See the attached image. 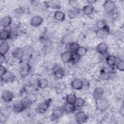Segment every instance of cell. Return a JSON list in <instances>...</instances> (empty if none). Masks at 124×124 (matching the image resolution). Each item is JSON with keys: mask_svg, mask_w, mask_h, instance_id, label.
Here are the masks:
<instances>
[{"mask_svg": "<svg viewBox=\"0 0 124 124\" xmlns=\"http://www.w3.org/2000/svg\"><path fill=\"white\" fill-rule=\"evenodd\" d=\"M96 1V0H87L88 4H91V5H92V4H93L94 3H95Z\"/></svg>", "mask_w": 124, "mask_h": 124, "instance_id": "ab89813d", "label": "cell"}, {"mask_svg": "<svg viewBox=\"0 0 124 124\" xmlns=\"http://www.w3.org/2000/svg\"><path fill=\"white\" fill-rule=\"evenodd\" d=\"M106 25H107V24H106V22L103 20H101L98 21L96 24L97 29L102 28Z\"/></svg>", "mask_w": 124, "mask_h": 124, "instance_id": "8d00e7d4", "label": "cell"}, {"mask_svg": "<svg viewBox=\"0 0 124 124\" xmlns=\"http://www.w3.org/2000/svg\"><path fill=\"white\" fill-rule=\"evenodd\" d=\"M105 61L109 67L112 68L115 66L117 62V59L115 56L109 55L106 56Z\"/></svg>", "mask_w": 124, "mask_h": 124, "instance_id": "8fae6325", "label": "cell"}, {"mask_svg": "<svg viewBox=\"0 0 124 124\" xmlns=\"http://www.w3.org/2000/svg\"><path fill=\"white\" fill-rule=\"evenodd\" d=\"M10 48L9 45L5 42H1L0 45V54L1 57H4L7 53Z\"/></svg>", "mask_w": 124, "mask_h": 124, "instance_id": "7402d4cb", "label": "cell"}, {"mask_svg": "<svg viewBox=\"0 0 124 124\" xmlns=\"http://www.w3.org/2000/svg\"><path fill=\"white\" fill-rule=\"evenodd\" d=\"M80 58L78 55H77L75 53H72V57H71V59L70 62L73 63V64L77 63L79 61Z\"/></svg>", "mask_w": 124, "mask_h": 124, "instance_id": "d590c367", "label": "cell"}, {"mask_svg": "<svg viewBox=\"0 0 124 124\" xmlns=\"http://www.w3.org/2000/svg\"><path fill=\"white\" fill-rule=\"evenodd\" d=\"M97 52L101 55H105L108 50V46L105 42H101L97 45L96 47Z\"/></svg>", "mask_w": 124, "mask_h": 124, "instance_id": "4fadbf2b", "label": "cell"}, {"mask_svg": "<svg viewBox=\"0 0 124 124\" xmlns=\"http://www.w3.org/2000/svg\"><path fill=\"white\" fill-rule=\"evenodd\" d=\"M111 75V71L108 68H102L100 72V77L103 80H107L109 78Z\"/></svg>", "mask_w": 124, "mask_h": 124, "instance_id": "9a60e30c", "label": "cell"}, {"mask_svg": "<svg viewBox=\"0 0 124 124\" xmlns=\"http://www.w3.org/2000/svg\"><path fill=\"white\" fill-rule=\"evenodd\" d=\"M77 98V97L76 94L74 93H70V94H67L65 97L66 102L74 104Z\"/></svg>", "mask_w": 124, "mask_h": 124, "instance_id": "4dcf8cb0", "label": "cell"}, {"mask_svg": "<svg viewBox=\"0 0 124 124\" xmlns=\"http://www.w3.org/2000/svg\"><path fill=\"white\" fill-rule=\"evenodd\" d=\"M71 86L75 90H80L83 87V81L79 78H75L72 81Z\"/></svg>", "mask_w": 124, "mask_h": 124, "instance_id": "7c38bea8", "label": "cell"}, {"mask_svg": "<svg viewBox=\"0 0 124 124\" xmlns=\"http://www.w3.org/2000/svg\"><path fill=\"white\" fill-rule=\"evenodd\" d=\"M64 112L62 108L61 107H56L54 108L52 113L51 115V119L52 120L58 119Z\"/></svg>", "mask_w": 124, "mask_h": 124, "instance_id": "2e32d148", "label": "cell"}, {"mask_svg": "<svg viewBox=\"0 0 124 124\" xmlns=\"http://www.w3.org/2000/svg\"><path fill=\"white\" fill-rule=\"evenodd\" d=\"M31 67L29 63H26L23 65L20 69L19 73L21 77L24 78L27 76L30 73Z\"/></svg>", "mask_w": 124, "mask_h": 124, "instance_id": "e0dca14e", "label": "cell"}, {"mask_svg": "<svg viewBox=\"0 0 124 124\" xmlns=\"http://www.w3.org/2000/svg\"><path fill=\"white\" fill-rule=\"evenodd\" d=\"M7 71V69L4 66L1 65L0 66V77L3 76Z\"/></svg>", "mask_w": 124, "mask_h": 124, "instance_id": "74e56055", "label": "cell"}, {"mask_svg": "<svg viewBox=\"0 0 124 124\" xmlns=\"http://www.w3.org/2000/svg\"><path fill=\"white\" fill-rule=\"evenodd\" d=\"M11 37V31L4 29H3L0 32V39L1 41H5L9 38H10Z\"/></svg>", "mask_w": 124, "mask_h": 124, "instance_id": "cb8c5ba5", "label": "cell"}, {"mask_svg": "<svg viewBox=\"0 0 124 124\" xmlns=\"http://www.w3.org/2000/svg\"><path fill=\"white\" fill-rule=\"evenodd\" d=\"M53 74L56 79H60L63 78L64 76V71L61 66L56 65L53 67Z\"/></svg>", "mask_w": 124, "mask_h": 124, "instance_id": "8992f818", "label": "cell"}, {"mask_svg": "<svg viewBox=\"0 0 124 124\" xmlns=\"http://www.w3.org/2000/svg\"><path fill=\"white\" fill-rule=\"evenodd\" d=\"M14 13L15 17L17 18H19L24 15V11L22 8L18 7L14 10Z\"/></svg>", "mask_w": 124, "mask_h": 124, "instance_id": "836d02e7", "label": "cell"}, {"mask_svg": "<svg viewBox=\"0 0 124 124\" xmlns=\"http://www.w3.org/2000/svg\"><path fill=\"white\" fill-rule=\"evenodd\" d=\"M14 98V95L12 92L10 91H5L1 94V98L5 103H10L13 101Z\"/></svg>", "mask_w": 124, "mask_h": 124, "instance_id": "ba28073f", "label": "cell"}, {"mask_svg": "<svg viewBox=\"0 0 124 124\" xmlns=\"http://www.w3.org/2000/svg\"><path fill=\"white\" fill-rule=\"evenodd\" d=\"M96 108L97 110L101 112L106 111L109 106V103L108 99L104 98H101L95 100Z\"/></svg>", "mask_w": 124, "mask_h": 124, "instance_id": "6da1fadb", "label": "cell"}, {"mask_svg": "<svg viewBox=\"0 0 124 124\" xmlns=\"http://www.w3.org/2000/svg\"><path fill=\"white\" fill-rule=\"evenodd\" d=\"M54 18L56 20L61 22L65 19V15L63 12L57 10L54 14Z\"/></svg>", "mask_w": 124, "mask_h": 124, "instance_id": "83f0119b", "label": "cell"}, {"mask_svg": "<svg viewBox=\"0 0 124 124\" xmlns=\"http://www.w3.org/2000/svg\"><path fill=\"white\" fill-rule=\"evenodd\" d=\"M0 78L1 81L6 83L12 82L16 79V76L14 74L10 71H7L3 76Z\"/></svg>", "mask_w": 124, "mask_h": 124, "instance_id": "52a82bcc", "label": "cell"}, {"mask_svg": "<svg viewBox=\"0 0 124 124\" xmlns=\"http://www.w3.org/2000/svg\"><path fill=\"white\" fill-rule=\"evenodd\" d=\"M87 52V49L86 47H85L84 46H80L78 47L76 51L75 52V53L78 55L79 57H83L85 56Z\"/></svg>", "mask_w": 124, "mask_h": 124, "instance_id": "f1b7e54d", "label": "cell"}, {"mask_svg": "<svg viewBox=\"0 0 124 124\" xmlns=\"http://www.w3.org/2000/svg\"><path fill=\"white\" fill-rule=\"evenodd\" d=\"M49 92L48 90H44L42 91L41 93V95L43 97H46L49 95Z\"/></svg>", "mask_w": 124, "mask_h": 124, "instance_id": "f35d334b", "label": "cell"}, {"mask_svg": "<svg viewBox=\"0 0 124 124\" xmlns=\"http://www.w3.org/2000/svg\"><path fill=\"white\" fill-rule=\"evenodd\" d=\"M62 108H63L64 112L67 114L72 113L74 112L77 109V108L75 106V104L67 103V102H66L64 104Z\"/></svg>", "mask_w": 124, "mask_h": 124, "instance_id": "5bb4252c", "label": "cell"}, {"mask_svg": "<svg viewBox=\"0 0 124 124\" xmlns=\"http://www.w3.org/2000/svg\"><path fill=\"white\" fill-rule=\"evenodd\" d=\"M24 54V51L22 48L17 47L15 48L12 52V55L14 58L21 60L22 59Z\"/></svg>", "mask_w": 124, "mask_h": 124, "instance_id": "ac0fdd59", "label": "cell"}, {"mask_svg": "<svg viewBox=\"0 0 124 124\" xmlns=\"http://www.w3.org/2000/svg\"><path fill=\"white\" fill-rule=\"evenodd\" d=\"M79 12V9L78 8L76 7H74L68 12V16L69 17L71 18L75 17L78 15Z\"/></svg>", "mask_w": 124, "mask_h": 124, "instance_id": "f546056e", "label": "cell"}, {"mask_svg": "<svg viewBox=\"0 0 124 124\" xmlns=\"http://www.w3.org/2000/svg\"><path fill=\"white\" fill-rule=\"evenodd\" d=\"M116 68L120 71H124V61L123 60H120L118 61L116 63L115 65Z\"/></svg>", "mask_w": 124, "mask_h": 124, "instance_id": "e575fe53", "label": "cell"}, {"mask_svg": "<svg viewBox=\"0 0 124 124\" xmlns=\"http://www.w3.org/2000/svg\"><path fill=\"white\" fill-rule=\"evenodd\" d=\"M46 6L53 9H58L61 7V3L58 0H49L45 2Z\"/></svg>", "mask_w": 124, "mask_h": 124, "instance_id": "ffe728a7", "label": "cell"}, {"mask_svg": "<svg viewBox=\"0 0 124 124\" xmlns=\"http://www.w3.org/2000/svg\"><path fill=\"white\" fill-rule=\"evenodd\" d=\"M12 23V18L9 16H5L1 20V25L4 28L9 27Z\"/></svg>", "mask_w": 124, "mask_h": 124, "instance_id": "603a6c76", "label": "cell"}, {"mask_svg": "<svg viewBox=\"0 0 124 124\" xmlns=\"http://www.w3.org/2000/svg\"><path fill=\"white\" fill-rule=\"evenodd\" d=\"M104 90L101 87H96L93 92V97L96 100L103 97L104 95Z\"/></svg>", "mask_w": 124, "mask_h": 124, "instance_id": "44dd1931", "label": "cell"}, {"mask_svg": "<svg viewBox=\"0 0 124 124\" xmlns=\"http://www.w3.org/2000/svg\"><path fill=\"white\" fill-rule=\"evenodd\" d=\"M94 11L93 6L91 4H87L85 5L82 8V12L83 14L87 16L92 15Z\"/></svg>", "mask_w": 124, "mask_h": 124, "instance_id": "d4e9b609", "label": "cell"}, {"mask_svg": "<svg viewBox=\"0 0 124 124\" xmlns=\"http://www.w3.org/2000/svg\"><path fill=\"white\" fill-rule=\"evenodd\" d=\"M109 34V29L107 25L104 27L97 29L96 31V35L98 38L103 39L107 38Z\"/></svg>", "mask_w": 124, "mask_h": 124, "instance_id": "7a4b0ae2", "label": "cell"}, {"mask_svg": "<svg viewBox=\"0 0 124 124\" xmlns=\"http://www.w3.org/2000/svg\"><path fill=\"white\" fill-rule=\"evenodd\" d=\"M75 105L77 108H81L83 107L85 105V101L83 99L80 97H78L75 102Z\"/></svg>", "mask_w": 124, "mask_h": 124, "instance_id": "d6a6232c", "label": "cell"}, {"mask_svg": "<svg viewBox=\"0 0 124 124\" xmlns=\"http://www.w3.org/2000/svg\"><path fill=\"white\" fill-rule=\"evenodd\" d=\"M49 85V81L46 78H41L38 80L37 86L41 89H45Z\"/></svg>", "mask_w": 124, "mask_h": 124, "instance_id": "484cf974", "label": "cell"}, {"mask_svg": "<svg viewBox=\"0 0 124 124\" xmlns=\"http://www.w3.org/2000/svg\"><path fill=\"white\" fill-rule=\"evenodd\" d=\"M103 6L105 11L108 13H112L116 9V4L115 2L111 0H106L104 2Z\"/></svg>", "mask_w": 124, "mask_h": 124, "instance_id": "5b68a950", "label": "cell"}, {"mask_svg": "<svg viewBox=\"0 0 124 124\" xmlns=\"http://www.w3.org/2000/svg\"><path fill=\"white\" fill-rule=\"evenodd\" d=\"M21 101L25 108V109L30 108L33 103V102L27 96L24 97L21 100Z\"/></svg>", "mask_w": 124, "mask_h": 124, "instance_id": "1f68e13d", "label": "cell"}, {"mask_svg": "<svg viewBox=\"0 0 124 124\" xmlns=\"http://www.w3.org/2000/svg\"><path fill=\"white\" fill-rule=\"evenodd\" d=\"M72 53L66 51L62 53L61 55V59L62 61L64 63H68L70 62Z\"/></svg>", "mask_w": 124, "mask_h": 124, "instance_id": "4316f807", "label": "cell"}, {"mask_svg": "<svg viewBox=\"0 0 124 124\" xmlns=\"http://www.w3.org/2000/svg\"><path fill=\"white\" fill-rule=\"evenodd\" d=\"M120 113L121 114V115L122 116L124 115V108H122L121 109H120Z\"/></svg>", "mask_w": 124, "mask_h": 124, "instance_id": "60d3db41", "label": "cell"}, {"mask_svg": "<svg viewBox=\"0 0 124 124\" xmlns=\"http://www.w3.org/2000/svg\"><path fill=\"white\" fill-rule=\"evenodd\" d=\"M13 110L16 113H20L25 109V108L21 101H17L15 102L13 105Z\"/></svg>", "mask_w": 124, "mask_h": 124, "instance_id": "9c48e42d", "label": "cell"}, {"mask_svg": "<svg viewBox=\"0 0 124 124\" xmlns=\"http://www.w3.org/2000/svg\"><path fill=\"white\" fill-rule=\"evenodd\" d=\"M43 22V18L40 16H34L30 20V24L34 27L40 26Z\"/></svg>", "mask_w": 124, "mask_h": 124, "instance_id": "30bf717a", "label": "cell"}, {"mask_svg": "<svg viewBox=\"0 0 124 124\" xmlns=\"http://www.w3.org/2000/svg\"><path fill=\"white\" fill-rule=\"evenodd\" d=\"M52 102L51 99H47L44 102L40 103L37 108V112L41 114H43L46 112L50 106Z\"/></svg>", "mask_w": 124, "mask_h": 124, "instance_id": "3957f363", "label": "cell"}, {"mask_svg": "<svg viewBox=\"0 0 124 124\" xmlns=\"http://www.w3.org/2000/svg\"><path fill=\"white\" fill-rule=\"evenodd\" d=\"M74 118L77 123L82 124L85 123L87 121L88 117L84 111H79L75 113Z\"/></svg>", "mask_w": 124, "mask_h": 124, "instance_id": "277c9868", "label": "cell"}, {"mask_svg": "<svg viewBox=\"0 0 124 124\" xmlns=\"http://www.w3.org/2000/svg\"><path fill=\"white\" fill-rule=\"evenodd\" d=\"M79 45L76 42H71L68 43L66 45V49L67 51L71 53H75Z\"/></svg>", "mask_w": 124, "mask_h": 124, "instance_id": "d6986e66", "label": "cell"}]
</instances>
